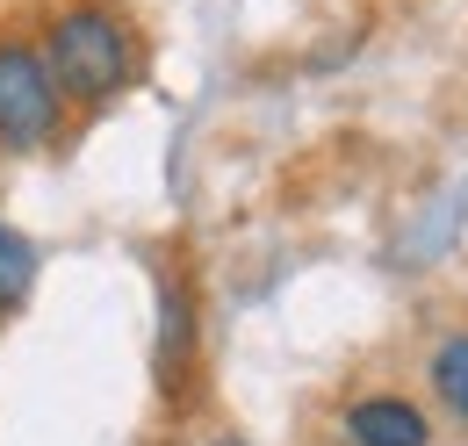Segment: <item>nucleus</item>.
Wrapping results in <instances>:
<instances>
[{"label": "nucleus", "mask_w": 468, "mask_h": 446, "mask_svg": "<svg viewBox=\"0 0 468 446\" xmlns=\"http://www.w3.org/2000/svg\"><path fill=\"white\" fill-rule=\"evenodd\" d=\"M44 58H51V72H58L72 109H101V101L130 94V80H137V37L101 0L58 7L51 29H44Z\"/></svg>", "instance_id": "obj_1"}, {"label": "nucleus", "mask_w": 468, "mask_h": 446, "mask_svg": "<svg viewBox=\"0 0 468 446\" xmlns=\"http://www.w3.org/2000/svg\"><path fill=\"white\" fill-rule=\"evenodd\" d=\"M65 87L51 72L44 44L29 37H0V152L29 159V152H51L65 130Z\"/></svg>", "instance_id": "obj_2"}, {"label": "nucleus", "mask_w": 468, "mask_h": 446, "mask_svg": "<svg viewBox=\"0 0 468 446\" xmlns=\"http://www.w3.org/2000/svg\"><path fill=\"white\" fill-rule=\"evenodd\" d=\"M195 367H202V303H195V281L180 267H159V303H152V375L166 403H187L195 389Z\"/></svg>", "instance_id": "obj_3"}, {"label": "nucleus", "mask_w": 468, "mask_h": 446, "mask_svg": "<svg viewBox=\"0 0 468 446\" xmlns=\"http://www.w3.org/2000/svg\"><path fill=\"white\" fill-rule=\"evenodd\" d=\"M339 440L346 446H432V418L397 389H367L339 410Z\"/></svg>", "instance_id": "obj_4"}, {"label": "nucleus", "mask_w": 468, "mask_h": 446, "mask_svg": "<svg viewBox=\"0 0 468 446\" xmlns=\"http://www.w3.org/2000/svg\"><path fill=\"white\" fill-rule=\"evenodd\" d=\"M425 389H432V403H440L454 425H468V332L432 338V353H425Z\"/></svg>", "instance_id": "obj_5"}, {"label": "nucleus", "mask_w": 468, "mask_h": 446, "mask_svg": "<svg viewBox=\"0 0 468 446\" xmlns=\"http://www.w3.org/2000/svg\"><path fill=\"white\" fill-rule=\"evenodd\" d=\"M37 267H44L37 238H29V230H15V223H0V317H15V310L29 303Z\"/></svg>", "instance_id": "obj_6"}, {"label": "nucleus", "mask_w": 468, "mask_h": 446, "mask_svg": "<svg viewBox=\"0 0 468 446\" xmlns=\"http://www.w3.org/2000/svg\"><path fill=\"white\" fill-rule=\"evenodd\" d=\"M195 446H252L245 432H209V440H195Z\"/></svg>", "instance_id": "obj_7"}]
</instances>
